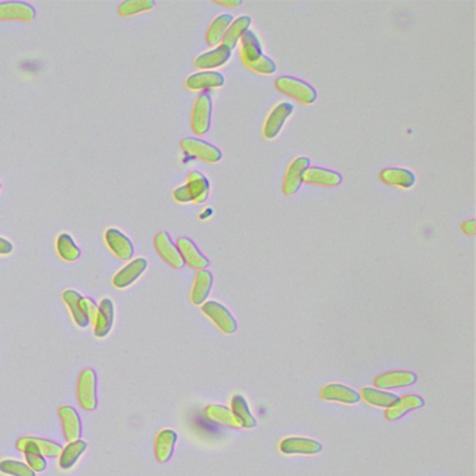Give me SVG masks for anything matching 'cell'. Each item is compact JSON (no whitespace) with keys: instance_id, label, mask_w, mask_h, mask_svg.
Here are the masks:
<instances>
[{"instance_id":"obj_1","label":"cell","mask_w":476,"mask_h":476,"mask_svg":"<svg viewBox=\"0 0 476 476\" xmlns=\"http://www.w3.org/2000/svg\"><path fill=\"white\" fill-rule=\"evenodd\" d=\"M242 40V50L240 57L244 66L250 70L260 73V74H273L277 72V64L273 59L263 53L260 41L253 31H246V34L240 38Z\"/></svg>"},{"instance_id":"obj_2","label":"cell","mask_w":476,"mask_h":476,"mask_svg":"<svg viewBox=\"0 0 476 476\" xmlns=\"http://www.w3.org/2000/svg\"><path fill=\"white\" fill-rule=\"evenodd\" d=\"M201 310L222 333L232 335L238 332V323L234 314L222 303L208 300L201 305Z\"/></svg>"},{"instance_id":"obj_3","label":"cell","mask_w":476,"mask_h":476,"mask_svg":"<svg viewBox=\"0 0 476 476\" xmlns=\"http://www.w3.org/2000/svg\"><path fill=\"white\" fill-rule=\"evenodd\" d=\"M276 87L286 96H292L300 101L305 105H312L317 99V93L309 83L299 80L296 77L283 76L277 80Z\"/></svg>"},{"instance_id":"obj_4","label":"cell","mask_w":476,"mask_h":476,"mask_svg":"<svg viewBox=\"0 0 476 476\" xmlns=\"http://www.w3.org/2000/svg\"><path fill=\"white\" fill-rule=\"evenodd\" d=\"M16 447L21 453H37L47 458H56L62 453V446L59 443H55L48 438L41 437H21L17 440Z\"/></svg>"},{"instance_id":"obj_5","label":"cell","mask_w":476,"mask_h":476,"mask_svg":"<svg viewBox=\"0 0 476 476\" xmlns=\"http://www.w3.org/2000/svg\"><path fill=\"white\" fill-rule=\"evenodd\" d=\"M212 102L208 94H201L197 98L191 113V129L196 135L203 136L211 128Z\"/></svg>"},{"instance_id":"obj_6","label":"cell","mask_w":476,"mask_h":476,"mask_svg":"<svg viewBox=\"0 0 476 476\" xmlns=\"http://www.w3.org/2000/svg\"><path fill=\"white\" fill-rule=\"evenodd\" d=\"M280 451L285 455H316L323 451V444L309 437H286L280 443Z\"/></svg>"},{"instance_id":"obj_7","label":"cell","mask_w":476,"mask_h":476,"mask_svg":"<svg viewBox=\"0 0 476 476\" xmlns=\"http://www.w3.org/2000/svg\"><path fill=\"white\" fill-rule=\"evenodd\" d=\"M77 400L83 409L94 411L96 408V375L93 369L81 372L77 382Z\"/></svg>"},{"instance_id":"obj_8","label":"cell","mask_w":476,"mask_h":476,"mask_svg":"<svg viewBox=\"0 0 476 476\" xmlns=\"http://www.w3.org/2000/svg\"><path fill=\"white\" fill-rule=\"evenodd\" d=\"M181 145L186 152L208 164H217L222 159V151L218 147L197 137H186L181 142Z\"/></svg>"},{"instance_id":"obj_9","label":"cell","mask_w":476,"mask_h":476,"mask_svg":"<svg viewBox=\"0 0 476 476\" xmlns=\"http://www.w3.org/2000/svg\"><path fill=\"white\" fill-rule=\"evenodd\" d=\"M307 168H310V159L306 157H298L290 162L283 185L284 194L293 196L299 191L303 183V174Z\"/></svg>"},{"instance_id":"obj_10","label":"cell","mask_w":476,"mask_h":476,"mask_svg":"<svg viewBox=\"0 0 476 476\" xmlns=\"http://www.w3.org/2000/svg\"><path fill=\"white\" fill-rule=\"evenodd\" d=\"M292 112H293V105L290 102H281L270 112L264 123V130H263L264 137L267 140H273L280 135L286 119L292 115Z\"/></svg>"},{"instance_id":"obj_11","label":"cell","mask_w":476,"mask_h":476,"mask_svg":"<svg viewBox=\"0 0 476 476\" xmlns=\"http://www.w3.org/2000/svg\"><path fill=\"white\" fill-rule=\"evenodd\" d=\"M154 244L155 249L158 251V254L174 268H182L185 266V261L176 247V244L172 242V239L169 237L168 232L162 231L159 234H157V237L154 239Z\"/></svg>"},{"instance_id":"obj_12","label":"cell","mask_w":476,"mask_h":476,"mask_svg":"<svg viewBox=\"0 0 476 476\" xmlns=\"http://www.w3.org/2000/svg\"><path fill=\"white\" fill-rule=\"evenodd\" d=\"M320 398L324 401L341 402L346 405L358 404L362 400L361 394L356 390L342 385V384H336V382L327 384L326 387H323L320 391Z\"/></svg>"},{"instance_id":"obj_13","label":"cell","mask_w":476,"mask_h":476,"mask_svg":"<svg viewBox=\"0 0 476 476\" xmlns=\"http://www.w3.org/2000/svg\"><path fill=\"white\" fill-rule=\"evenodd\" d=\"M418 380L416 373L411 370H394V372H387L378 376L375 379V385L376 388L380 390H391V388H405L414 385Z\"/></svg>"},{"instance_id":"obj_14","label":"cell","mask_w":476,"mask_h":476,"mask_svg":"<svg viewBox=\"0 0 476 476\" xmlns=\"http://www.w3.org/2000/svg\"><path fill=\"white\" fill-rule=\"evenodd\" d=\"M176 247L185 261V264L191 266L194 270H205L210 264L208 259L200 251L196 243L189 238H179L176 242Z\"/></svg>"},{"instance_id":"obj_15","label":"cell","mask_w":476,"mask_h":476,"mask_svg":"<svg viewBox=\"0 0 476 476\" xmlns=\"http://www.w3.org/2000/svg\"><path fill=\"white\" fill-rule=\"evenodd\" d=\"M105 242L108 247L120 259V260H130L135 253V246L132 240L128 238L123 232L116 228H109L105 232Z\"/></svg>"},{"instance_id":"obj_16","label":"cell","mask_w":476,"mask_h":476,"mask_svg":"<svg viewBox=\"0 0 476 476\" xmlns=\"http://www.w3.org/2000/svg\"><path fill=\"white\" fill-rule=\"evenodd\" d=\"M424 407H425V400L421 395L408 394V395H404V397L398 398V401L392 407L385 409V419L387 421H398L404 415H407L408 412L415 411V409H421Z\"/></svg>"},{"instance_id":"obj_17","label":"cell","mask_w":476,"mask_h":476,"mask_svg":"<svg viewBox=\"0 0 476 476\" xmlns=\"http://www.w3.org/2000/svg\"><path fill=\"white\" fill-rule=\"evenodd\" d=\"M59 418L62 421L63 434L67 443L80 440L81 436V421L77 411L73 407L63 405L59 408Z\"/></svg>"},{"instance_id":"obj_18","label":"cell","mask_w":476,"mask_h":476,"mask_svg":"<svg viewBox=\"0 0 476 476\" xmlns=\"http://www.w3.org/2000/svg\"><path fill=\"white\" fill-rule=\"evenodd\" d=\"M37 16L35 8L26 1H3L0 3V20L33 21Z\"/></svg>"},{"instance_id":"obj_19","label":"cell","mask_w":476,"mask_h":476,"mask_svg":"<svg viewBox=\"0 0 476 476\" xmlns=\"http://www.w3.org/2000/svg\"><path fill=\"white\" fill-rule=\"evenodd\" d=\"M147 266H148V261L143 257H139L130 261L113 277V285L119 289H125L132 285L143 276L144 271L147 270Z\"/></svg>"},{"instance_id":"obj_20","label":"cell","mask_w":476,"mask_h":476,"mask_svg":"<svg viewBox=\"0 0 476 476\" xmlns=\"http://www.w3.org/2000/svg\"><path fill=\"white\" fill-rule=\"evenodd\" d=\"M303 182L309 185H316V186L334 188L342 182V176L332 169L312 166V168H307L306 172L303 174Z\"/></svg>"},{"instance_id":"obj_21","label":"cell","mask_w":476,"mask_h":476,"mask_svg":"<svg viewBox=\"0 0 476 476\" xmlns=\"http://www.w3.org/2000/svg\"><path fill=\"white\" fill-rule=\"evenodd\" d=\"M115 322V305L109 298L101 300L98 306L96 323H94V333L98 338H103L110 333L112 326Z\"/></svg>"},{"instance_id":"obj_22","label":"cell","mask_w":476,"mask_h":476,"mask_svg":"<svg viewBox=\"0 0 476 476\" xmlns=\"http://www.w3.org/2000/svg\"><path fill=\"white\" fill-rule=\"evenodd\" d=\"M178 441V434L176 431L171 430V429H165L161 430L157 434L155 438V446H154V453H155V458L158 463L164 464L168 463L174 454L175 446Z\"/></svg>"},{"instance_id":"obj_23","label":"cell","mask_w":476,"mask_h":476,"mask_svg":"<svg viewBox=\"0 0 476 476\" xmlns=\"http://www.w3.org/2000/svg\"><path fill=\"white\" fill-rule=\"evenodd\" d=\"M225 83V79L221 73L218 72H198L191 74V77L186 80L188 89L193 91H200V90H208V89H220Z\"/></svg>"},{"instance_id":"obj_24","label":"cell","mask_w":476,"mask_h":476,"mask_svg":"<svg viewBox=\"0 0 476 476\" xmlns=\"http://www.w3.org/2000/svg\"><path fill=\"white\" fill-rule=\"evenodd\" d=\"M380 179L390 186H397V188H402V189H411L415 182V174L409 169H404V168H387L382 169L380 172Z\"/></svg>"},{"instance_id":"obj_25","label":"cell","mask_w":476,"mask_h":476,"mask_svg":"<svg viewBox=\"0 0 476 476\" xmlns=\"http://www.w3.org/2000/svg\"><path fill=\"white\" fill-rule=\"evenodd\" d=\"M212 284H214V277L211 271L198 270L194 278L193 289H191V302L194 305H203L204 302H207V298L212 289Z\"/></svg>"},{"instance_id":"obj_26","label":"cell","mask_w":476,"mask_h":476,"mask_svg":"<svg viewBox=\"0 0 476 476\" xmlns=\"http://www.w3.org/2000/svg\"><path fill=\"white\" fill-rule=\"evenodd\" d=\"M231 50L230 49L225 48V47H218V48L212 49V50H208L203 55H200L197 59H196V66L198 69H203V70H210V69H215V67H220V66H224L230 59H231Z\"/></svg>"},{"instance_id":"obj_27","label":"cell","mask_w":476,"mask_h":476,"mask_svg":"<svg viewBox=\"0 0 476 476\" xmlns=\"http://www.w3.org/2000/svg\"><path fill=\"white\" fill-rule=\"evenodd\" d=\"M250 24L251 18L249 16H240L238 18H235L222 37V47L232 52V49L237 47L240 38L246 34V31H249Z\"/></svg>"},{"instance_id":"obj_28","label":"cell","mask_w":476,"mask_h":476,"mask_svg":"<svg viewBox=\"0 0 476 476\" xmlns=\"http://www.w3.org/2000/svg\"><path fill=\"white\" fill-rule=\"evenodd\" d=\"M359 394H361V398H363L365 402H368L369 405L385 408V409L392 407L400 398L394 392L380 390V388H372V387H365Z\"/></svg>"},{"instance_id":"obj_29","label":"cell","mask_w":476,"mask_h":476,"mask_svg":"<svg viewBox=\"0 0 476 476\" xmlns=\"http://www.w3.org/2000/svg\"><path fill=\"white\" fill-rule=\"evenodd\" d=\"M231 411H232V414H234V416H235V419H237V422H238L240 428L253 429L257 426V421L253 416V414L250 412L249 404H247V401L244 400L243 395L237 394L232 398Z\"/></svg>"},{"instance_id":"obj_30","label":"cell","mask_w":476,"mask_h":476,"mask_svg":"<svg viewBox=\"0 0 476 476\" xmlns=\"http://www.w3.org/2000/svg\"><path fill=\"white\" fill-rule=\"evenodd\" d=\"M87 443L83 440H76L72 443H67L64 448H62V453L59 455V467L62 470H70L76 465L79 458L86 453Z\"/></svg>"},{"instance_id":"obj_31","label":"cell","mask_w":476,"mask_h":476,"mask_svg":"<svg viewBox=\"0 0 476 476\" xmlns=\"http://www.w3.org/2000/svg\"><path fill=\"white\" fill-rule=\"evenodd\" d=\"M64 303L67 305V307L70 309V313L76 322V324L81 329H86L90 326V322L89 319L84 316L83 313V309H81V299L83 296L77 292V290H73V289H67L63 292L62 295Z\"/></svg>"},{"instance_id":"obj_32","label":"cell","mask_w":476,"mask_h":476,"mask_svg":"<svg viewBox=\"0 0 476 476\" xmlns=\"http://www.w3.org/2000/svg\"><path fill=\"white\" fill-rule=\"evenodd\" d=\"M204 414L210 421H212L218 425H222L225 428H240L235 416H234V414H232V411H231V408H228V407H224V405H220V404H211L205 408Z\"/></svg>"},{"instance_id":"obj_33","label":"cell","mask_w":476,"mask_h":476,"mask_svg":"<svg viewBox=\"0 0 476 476\" xmlns=\"http://www.w3.org/2000/svg\"><path fill=\"white\" fill-rule=\"evenodd\" d=\"M186 186L189 188L191 200L197 204L204 203L210 194V182L208 179L198 171H193L189 175Z\"/></svg>"},{"instance_id":"obj_34","label":"cell","mask_w":476,"mask_h":476,"mask_svg":"<svg viewBox=\"0 0 476 476\" xmlns=\"http://www.w3.org/2000/svg\"><path fill=\"white\" fill-rule=\"evenodd\" d=\"M232 23V16L231 14H221L218 16L210 26L207 31V42L210 45H218L220 41H222V37L228 27Z\"/></svg>"},{"instance_id":"obj_35","label":"cell","mask_w":476,"mask_h":476,"mask_svg":"<svg viewBox=\"0 0 476 476\" xmlns=\"http://www.w3.org/2000/svg\"><path fill=\"white\" fill-rule=\"evenodd\" d=\"M56 247H57L59 256L66 261H76L81 254L80 249L77 247V244L74 243V240L69 234L59 235L57 242H56Z\"/></svg>"},{"instance_id":"obj_36","label":"cell","mask_w":476,"mask_h":476,"mask_svg":"<svg viewBox=\"0 0 476 476\" xmlns=\"http://www.w3.org/2000/svg\"><path fill=\"white\" fill-rule=\"evenodd\" d=\"M0 472L8 476H35V472L27 464L16 460L0 461Z\"/></svg>"},{"instance_id":"obj_37","label":"cell","mask_w":476,"mask_h":476,"mask_svg":"<svg viewBox=\"0 0 476 476\" xmlns=\"http://www.w3.org/2000/svg\"><path fill=\"white\" fill-rule=\"evenodd\" d=\"M155 7L154 0H128L119 4V13L122 16H135L143 11H148Z\"/></svg>"},{"instance_id":"obj_38","label":"cell","mask_w":476,"mask_h":476,"mask_svg":"<svg viewBox=\"0 0 476 476\" xmlns=\"http://www.w3.org/2000/svg\"><path fill=\"white\" fill-rule=\"evenodd\" d=\"M26 454V461L27 465L37 474V472H44L47 470V460L41 454L37 453H24Z\"/></svg>"},{"instance_id":"obj_39","label":"cell","mask_w":476,"mask_h":476,"mask_svg":"<svg viewBox=\"0 0 476 476\" xmlns=\"http://www.w3.org/2000/svg\"><path fill=\"white\" fill-rule=\"evenodd\" d=\"M81 309H83L84 316L89 319L90 324H94L96 314H98V306H96V302L90 298H83L81 299Z\"/></svg>"},{"instance_id":"obj_40","label":"cell","mask_w":476,"mask_h":476,"mask_svg":"<svg viewBox=\"0 0 476 476\" xmlns=\"http://www.w3.org/2000/svg\"><path fill=\"white\" fill-rule=\"evenodd\" d=\"M174 198L178 203H191V201H193L191 200V191H189V188L186 185L174 191Z\"/></svg>"},{"instance_id":"obj_41","label":"cell","mask_w":476,"mask_h":476,"mask_svg":"<svg viewBox=\"0 0 476 476\" xmlns=\"http://www.w3.org/2000/svg\"><path fill=\"white\" fill-rule=\"evenodd\" d=\"M461 230H463L464 234H467V235H470V237H475V220H468V221H465V222L463 224Z\"/></svg>"},{"instance_id":"obj_42","label":"cell","mask_w":476,"mask_h":476,"mask_svg":"<svg viewBox=\"0 0 476 476\" xmlns=\"http://www.w3.org/2000/svg\"><path fill=\"white\" fill-rule=\"evenodd\" d=\"M11 251H13V243L0 237V254L6 256V254H10Z\"/></svg>"},{"instance_id":"obj_43","label":"cell","mask_w":476,"mask_h":476,"mask_svg":"<svg viewBox=\"0 0 476 476\" xmlns=\"http://www.w3.org/2000/svg\"><path fill=\"white\" fill-rule=\"evenodd\" d=\"M217 4H221V6H227V7H239L242 6V0H217L215 1Z\"/></svg>"}]
</instances>
